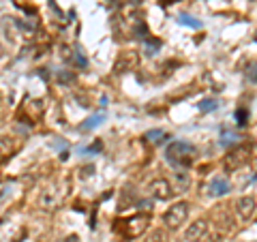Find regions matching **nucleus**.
Listing matches in <instances>:
<instances>
[{
  "label": "nucleus",
  "instance_id": "f257e3e1",
  "mask_svg": "<svg viewBox=\"0 0 257 242\" xmlns=\"http://www.w3.org/2000/svg\"><path fill=\"white\" fill-rule=\"evenodd\" d=\"M165 159L176 169H189L197 159V148L189 142H172L165 150Z\"/></svg>",
  "mask_w": 257,
  "mask_h": 242
},
{
  "label": "nucleus",
  "instance_id": "f03ea898",
  "mask_svg": "<svg viewBox=\"0 0 257 242\" xmlns=\"http://www.w3.org/2000/svg\"><path fill=\"white\" fill-rule=\"evenodd\" d=\"M148 223H150V214H135V216H131V219H126V221H118L116 231L122 238L131 240V238L142 236V233L148 229Z\"/></svg>",
  "mask_w": 257,
  "mask_h": 242
},
{
  "label": "nucleus",
  "instance_id": "7ed1b4c3",
  "mask_svg": "<svg viewBox=\"0 0 257 242\" xmlns=\"http://www.w3.org/2000/svg\"><path fill=\"white\" fill-rule=\"evenodd\" d=\"M187 219H189V204L187 201H178V204L170 206V210H167L163 216V223L170 229H178Z\"/></svg>",
  "mask_w": 257,
  "mask_h": 242
},
{
  "label": "nucleus",
  "instance_id": "20e7f679",
  "mask_svg": "<svg viewBox=\"0 0 257 242\" xmlns=\"http://www.w3.org/2000/svg\"><path fill=\"white\" fill-rule=\"evenodd\" d=\"M138 64H140V56L138 52H133V50H126V52H120L118 54V58L114 62V73H126V71H133V69H138Z\"/></svg>",
  "mask_w": 257,
  "mask_h": 242
},
{
  "label": "nucleus",
  "instance_id": "39448f33",
  "mask_svg": "<svg viewBox=\"0 0 257 242\" xmlns=\"http://www.w3.org/2000/svg\"><path fill=\"white\" fill-rule=\"evenodd\" d=\"M248 157H251V152H248L246 146H238L234 150H229V155L225 157V169H227V172L240 169L248 161Z\"/></svg>",
  "mask_w": 257,
  "mask_h": 242
},
{
  "label": "nucleus",
  "instance_id": "423d86ee",
  "mask_svg": "<svg viewBox=\"0 0 257 242\" xmlns=\"http://www.w3.org/2000/svg\"><path fill=\"white\" fill-rule=\"evenodd\" d=\"M148 193L155 199H170L174 195V189H172V182L170 180H165V178H157V180H152L148 184Z\"/></svg>",
  "mask_w": 257,
  "mask_h": 242
},
{
  "label": "nucleus",
  "instance_id": "0eeeda50",
  "mask_svg": "<svg viewBox=\"0 0 257 242\" xmlns=\"http://www.w3.org/2000/svg\"><path fill=\"white\" fill-rule=\"evenodd\" d=\"M236 210H238V214H240V219H244V221L253 219V214H255V210H257V201H255V197H253V195L240 197V199H238V204H236Z\"/></svg>",
  "mask_w": 257,
  "mask_h": 242
},
{
  "label": "nucleus",
  "instance_id": "6e6552de",
  "mask_svg": "<svg viewBox=\"0 0 257 242\" xmlns=\"http://www.w3.org/2000/svg\"><path fill=\"white\" fill-rule=\"evenodd\" d=\"M206 233H208V223L195 221L187 231H184V242H202V240H206Z\"/></svg>",
  "mask_w": 257,
  "mask_h": 242
},
{
  "label": "nucleus",
  "instance_id": "1a4fd4ad",
  "mask_svg": "<svg viewBox=\"0 0 257 242\" xmlns=\"http://www.w3.org/2000/svg\"><path fill=\"white\" fill-rule=\"evenodd\" d=\"M229 182L227 178H223V176H214V178L210 180V184H208V193H210L212 197H223L229 193Z\"/></svg>",
  "mask_w": 257,
  "mask_h": 242
},
{
  "label": "nucleus",
  "instance_id": "9d476101",
  "mask_svg": "<svg viewBox=\"0 0 257 242\" xmlns=\"http://www.w3.org/2000/svg\"><path fill=\"white\" fill-rule=\"evenodd\" d=\"M144 137H146V142H150V144H161L167 140V133L161 131V129H152V131H148Z\"/></svg>",
  "mask_w": 257,
  "mask_h": 242
},
{
  "label": "nucleus",
  "instance_id": "9b49d317",
  "mask_svg": "<svg viewBox=\"0 0 257 242\" xmlns=\"http://www.w3.org/2000/svg\"><path fill=\"white\" fill-rule=\"evenodd\" d=\"M103 120H105V114H96V116H90L86 120V123H82L79 125V129H82V131H90V129H94V127H99Z\"/></svg>",
  "mask_w": 257,
  "mask_h": 242
},
{
  "label": "nucleus",
  "instance_id": "f8f14e48",
  "mask_svg": "<svg viewBox=\"0 0 257 242\" xmlns=\"http://www.w3.org/2000/svg\"><path fill=\"white\" fill-rule=\"evenodd\" d=\"M178 24H182V26H189V28H202V22L195 20V18H191V15H187V13L178 15Z\"/></svg>",
  "mask_w": 257,
  "mask_h": 242
},
{
  "label": "nucleus",
  "instance_id": "ddd939ff",
  "mask_svg": "<svg viewBox=\"0 0 257 242\" xmlns=\"http://www.w3.org/2000/svg\"><path fill=\"white\" fill-rule=\"evenodd\" d=\"M133 32H135V37L138 39H148V26L144 22H135Z\"/></svg>",
  "mask_w": 257,
  "mask_h": 242
},
{
  "label": "nucleus",
  "instance_id": "4468645a",
  "mask_svg": "<svg viewBox=\"0 0 257 242\" xmlns=\"http://www.w3.org/2000/svg\"><path fill=\"white\" fill-rule=\"evenodd\" d=\"M216 105H219V103H216L214 99H204L202 103H197L199 111H212V109H216Z\"/></svg>",
  "mask_w": 257,
  "mask_h": 242
},
{
  "label": "nucleus",
  "instance_id": "2eb2a0df",
  "mask_svg": "<svg viewBox=\"0 0 257 242\" xmlns=\"http://www.w3.org/2000/svg\"><path fill=\"white\" fill-rule=\"evenodd\" d=\"M246 120H248V111L240 107V109L236 111V123H238L240 127H244V125H246Z\"/></svg>",
  "mask_w": 257,
  "mask_h": 242
},
{
  "label": "nucleus",
  "instance_id": "dca6fc26",
  "mask_svg": "<svg viewBox=\"0 0 257 242\" xmlns=\"http://www.w3.org/2000/svg\"><path fill=\"white\" fill-rule=\"evenodd\" d=\"M236 142H238V135L236 133H223V137H221L223 146H229V144H236Z\"/></svg>",
  "mask_w": 257,
  "mask_h": 242
},
{
  "label": "nucleus",
  "instance_id": "f3484780",
  "mask_svg": "<svg viewBox=\"0 0 257 242\" xmlns=\"http://www.w3.org/2000/svg\"><path fill=\"white\" fill-rule=\"evenodd\" d=\"M246 75H248V79H251V82H257V62H251V64H248Z\"/></svg>",
  "mask_w": 257,
  "mask_h": 242
},
{
  "label": "nucleus",
  "instance_id": "a211bd4d",
  "mask_svg": "<svg viewBox=\"0 0 257 242\" xmlns=\"http://www.w3.org/2000/svg\"><path fill=\"white\" fill-rule=\"evenodd\" d=\"M146 50H148V54H150V56H152V54H157V50H159V41H150Z\"/></svg>",
  "mask_w": 257,
  "mask_h": 242
},
{
  "label": "nucleus",
  "instance_id": "6ab92c4d",
  "mask_svg": "<svg viewBox=\"0 0 257 242\" xmlns=\"http://www.w3.org/2000/svg\"><path fill=\"white\" fill-rule=\"evenodd\" d=\"M172 3H176V0H161V5H172Z\"/></svg>",
  "mask_w": 257,
  "mask_h": 242
},
{
  "label": "nucleus",
  "instance_id": "aec40b11",
  "mask_svg": "<svg viewBox=\"0 0 257 242\" xmlns=\"http://www.w3.org/2000/svg\"><path fill=\"white\" fill-rule=\"evenodd\" d=\"M255 39H257V37H255Z\"/></svg>",
  "mask_w": 257,
  "mask_h": 242
},
{
  "label": "nucleus",
  "instance_id": "412c9836",
  "mask_svg": "<svg viewBox=\"0 0 257 242\" xmlns=\"http://www.w3.org/2000/svg\"><path fill=\"white\" fill-rule=\"evenodd\" d=\"M255 242H257V240H255Z\"/></svg>",
  "mask_w": 257,
  "mask_h": 242
}]
</instances>
